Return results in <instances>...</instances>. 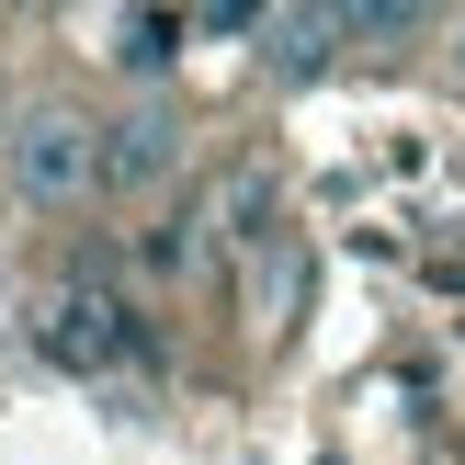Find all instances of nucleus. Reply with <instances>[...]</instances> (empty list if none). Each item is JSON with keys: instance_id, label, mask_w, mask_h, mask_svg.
I'll use <instances>...</instances> for the list:
<instances>
[{"instance_id": "f03ea898", "label": "nucleus", "mask_w": 465, "mask_h": 465, "mask_svg": "<svg viewBox=\"0 0 465 465\" xmlns=\"http://www.w3.org/2000/svg\"><path fill=\"white\" fill-rule=\"evenodd\" d=\"M35 352L57 363V375H114V363L136 352V307H125V295H103V284H68L57 307L35 318Z\"/></svg>"}, {"instance_id": "7ed1b4c3", "label": "nucleus", "mask_w": 465, "mask_h": 465, "mask_svg": "<svg viewBox=\"0 0 465 465\" xmlns=\"http://www.w3.org/2000/svg\"><path fill=\"white\" fill-rule=\"evenodd\" d=\"M182 171V114L171 103H136L103 125V193H148V182Z\"/></svg>"}, {"instance_id": "0eeeda50", "label": "nucleus", "mask_w": 465, "mask_h": 465, "mask_svg": "<svg viewBox=\"0 0 465 465\" xmlns=\"http://www.w3.org/2000/svg\"><path fill=\"white\" fill-rule=\"evenodd\" d=\"M0 136H12V114H0Z\"/></svg>"}, {"instance_id": "423d86ee", "label": "nucleus", "mask_w": 465, "mask_h": 465, "mask_svg": "<svg viewBox=\"0 0 465 465\" xmlns=\"http://www.w3.org/2000/svg\"><path fill=\"white\" fill-rule=\"evenodd\" d=\"M454 68H465V23H454Z\"/></svg>"}, {"instance_id": "f257e3e1", "label": "nucleus", "mask_w": 465, "mask_h": 465, "mask_svg": "<svg viewBox=\"0 0 465 465\" xmlns=\"http://www.w3.org/2000/svg\"><path fill=\"white\" fill-rule=\"evenodd\" d=\"M0 148H12V193H23V204H80V193H103V125L68 114V103L12 114Z\"/></svg>"}, {"instance_id": "39448f33", "label": "nucleus", "mask_w": 465, "mask_h": 465, "mask_svg": "<svg viewBox=\"0 0 465 465\" xmlns=\"http://www.w3.org/2000/svg\"><path fill=\"white\" fill-rule=\"evenodd\" d=\"M182 35H193L182 12H114V68H136V80H159V68L182 57Z\"/></svg>"}, {"instance_id": "20e7f679", "label": "nucleus", "mask_w": 465, "mask_h": 465, "mask_svg": "<svg viewBox=\"0 0 465 465\" xmlns=\"http://www.w3.org/2000/svg\"><path fill=\"white\" fill-rule=\"evenodd\" d=\"M250 35H262V68H272V80H307V68H330L341 12H262Z\"/></svg>"}]
</instances>
